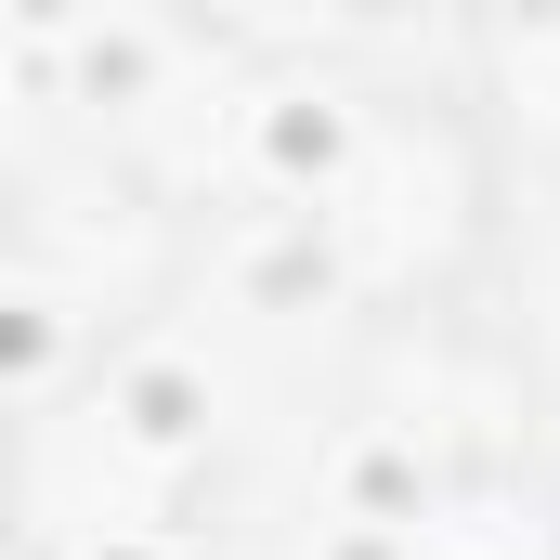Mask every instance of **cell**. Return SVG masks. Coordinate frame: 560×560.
I'll list each match as a JSON object with an SVG mask.
<instances>
[{
  "instance_id": "obj_1",
  "label": "cell",
  "mask_w": 560,
  "mask_h": 560,
  "mask_svg": "<svg viewBox=\"0 0 560 560\" xmlns=\"http://www.w3.org/2000/svg\"><path fill=\"white\" fill-rule=\"evenodd\" d=\"M456 105L482 118L509 196H522V183L560 196V13L548 26H469V39H456Z\"/></svg>"
}]
</instances>
